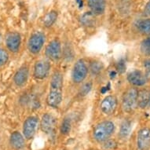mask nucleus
I'll list each match as a JSON object with an SVG mask.
<instances>
[{
    "label": "nucleus",
    "mask_w": 150,
    "mask_h": 150,
    "mask_svg": "<svg viewBox=\"0 0 150 150\" xmlns=\"http://www.w3.org/2000/svg\"><path fill=\"white\" fill-rule=\"evenodd\" d=\"M115 124L109 120L102 121L98 123L93 128L92 136L96 142L102 143L110 138L115 132Z\"/></svg>",
    "instance_id": "f03ea898"
},
{
    "label": "nucleus",
    "mask_w": 150,
    "mask_h": 150,
    "mask_svg": "<svg viewBox=\"0 0 150 150\" xmlns=\"http://www.w3.org/2000/svg\"><path fill=\"white\" fill-rule=\"evenodd\" d=\"M9 54L5 50L0 49V67L3 66L8 62Z\"/></svg>",
    "instance_id": "bb28decb"
},
{
    "label": "nucleus",
    "mask_w": 150,
    "mask_h": 150,
    "mask_svg": "<svg viewBox=\"0 0 150 150\" xmlns=\"http://www.w3.org/2000/svg\"><path fill=\"white\" fill-rule=\"evenodd\" d=\"M88 69L93 76H97L101 73V71H102L103 64L98 61H92L89 64Z\"/></svg>",
    "instance_id": "aec40b11"
},
{
    "label": "nucleus",
    "mask_w": 150,
    "mask_h": 150,
    "mask_svg": "<svg viewBox=\"0 0 150 150\" xmlns=\"http://www.w3.org/2000/svg\"><path fill=\"white\" fill-rule=\"evenodd\" d=\"M137 147L138 150H149L150 149V128L143 127L138 132Z\"/></svg>",
    "instance_id": "9d476101"
},
{
    "label": "nucleus",
    "mask_w": 150,
    "mask_h": 150,
    "mask_svg": "<svg viewBox=\"0 0 150 150\" xmlns=\"http://www.w3.org/2000/svg\"><path fill=\"white\" fill-rule=\"evenodd\" d=\"M143 66L145 68V75L147 79L150 78V58L145 60L143 62Z\"/></svg>",
    "instance_id": "cd10ccee"
},
{
    "label": "nucleus",
    "mask_w": 150,
    "mask_h": 150,
    "mask_svg": "<svg viewBox=\"0 0 150 150\" xmlns=\"http://www.w3.org/2000/svg\"><path fill=\"white\" fill-rule=\"evenodd\" d=\"M92 83L91 82H87V83H83V85L81 86V88L79 90V94L80 96L84 97L87 95L90 92H91V89H92Z\"/></svg>",
    "instance_id": "393cba45"
},
{
    "label": "nucleus",
    "mask_w": 150,
    "mask_h": 150,
    "mask_svg": "<svg viewBox=\"0 0 150 150\" xmlns=\"http://www.w3.org/2000/svg\"><path fill=\"white\" fill-rule=\"evenodd\" d=\"M138 91L130 87L124 92L122 98V108L125 112H132L138 107Z\"/></svg>",
    "instance_id": "7ed1b4c3"
},
{
    "label": "nucleus",
    "mask_w": 150,
    "mask_h": 150,
    "mask_svg": "<svg viewBox=\"0 0 150 150\" xmlns=\"http://www.w3.org/2000/svg\"><path fill=\"white\" fill-rule=\"evenodd\" d=\"M71 128V120L69 118H64L63 121L62 122L61 124V127H60V131L62 134L67 135L70 133Z\"/></svg>",
    "instance_id": "5701e85b"
},
{
    "label": "nucleus",
    "mask_w": 150,
    "mask_h": 150,
    "mask_svg": "<svg viewBox=\"0 0 150 150\" xmlns=\"http://www.w3.org/2000/svg\"><path fill=\"white\" fill-rule=\"evenodd\" d=\"M116 142L115 140L108 138V140L102 142V148L104 150H112L115 149L116 147Z\"/></svg>",
    "instance_id": "a878e982"
},
{
    "label": "nucleus",
    "mask_w": 150,
    "mask_h": 150,
    "mask_svg": "<svg viewBox=\"0 0 150 150\" xmlns=\"http://www.w3.org/2000/svg\"><path fill=\"white\" fill-rule=\"evenodd\" d=\"M28 76H29V69L27 66L24 65L21 67L15 73L13 76V82L16 84V86L21 87L25 86V83H27Z\"/></svg>",
    "instance_id": "4468645a"
},
{
    "label": "nucleus",
    "mask_w": 150,
    "mask_h": 150,
    "mask_svg": "<svg viewBox=\"0 0 150 150\" xmlns=\"http://www.w3.org/2000/svg\"><path fill=\"white\" fill-rule=\"evenodd\" d=\"M10 144L13 149L16 150H20L25 146V139L24 135L20 132L15 131L10 135Z\"/></svg>",
    "instance_id": "dca6fc26"
},
{
    "label": "nucleus",
    "mask_w": 150,
    "mask_h": 150,
    "mask_svg": "<svg viewBox=\"0 0 150 150\" xmlns=\"http://www.w3.org/2000/svg\"><path fill=\"white\" fill-rule=\"evenodd\" d=\"M132 124L131 122L128 120H125L123 121V123H121L120 128V132H119V137L121 139H126L127 138L131 131L132 128Z\"/></svg>",
    "instance_id": "a211bd4d"
},
{
    "label": "nucleus",
    "mask_w": 150,
    "mask_h": 150,
    "mask_svg": "<svg viewBox=\"0 0 150 150\" xmlns=\"http://www.w3.org/2000/svg\"><path fill=\"white\" fill-rule=\"evenodd\" d=\"M94 16L95 15L93 14L91 11L85 13L81 17L82 25H84V26H92V25H94V22H95Z\"/></svg>",
    "instance_id": "4be33fe9"
},
{
    "label": "nucleus",
    "mask_w": 150,
    "mask_h": 150,
    "mask_svg": "<svg viewBox=\"0 0 150 150\" xmlns=\"http://www.w3.org/2000/svg\"><path fill=\"white\" fill-rule=\"evenodd\" d=\"M63 75L61 71H55L52 74L50 91L47 97V105L54 108H57L62 102V90H63Z\"/></svg>",
    "instance_id": "f257e3e1"
},
{
    "label": "nucleus",
    "mask_w": 150,
    "mask_h": 150,
    "mask_svg": "<svg viewBox=\"0 0 150 150\" xmlns=\"http://www.w3.org/2000/svg\"><path fill=\"white\" fill-rule=\"evenodd\" d=\"M57 125V119L52 114L46 113L42 116L40 121V128L43 133L50 134L54 132Z\"/></svg>",
    "instance_id": "9b49d317"
},
{
    "label": "nucleus",
    "mask_w": 150,
    "mask_h": 150,
    "mask_svg": "<svg viewBox=\"0 0 150 150\" xmlns=\"http://www.w3.org/2000/svg\"><path fill=\"white\" fill-rule=\"evenodd\" d=\"M88 66L83 59L78 60L73 65L71 71V79L75 83H82L88 75Z\"/></svg>",
    "instance_id": "20e7f679"
},
{
    "label": "nucleus",
    "mask_w": 150,
    "mask_h": 150,
    "mask_svg": "<svg viewBox=\"0 0 150 150\" xmlns=\"http://www.w3.org/2000/svg\"><path fill=\"white\" fill-rule=\"evenodd\" d=\"M116 69H117V71L120 73H123L124 72L126 69V64L123 59L120 60V62L117 63V64H116Z\"/></svg>",
    "instance_id": "c85d7f7f"
},
{
    "label": "nucleus",
    "mask_w": 150,
    "mask_h": 150,
    "mask_svg": "<svg viewBox=\"0 0 150 150\" xmlns=\"http://www.w3.org/2000/svg\"><path fill=\"white\" fill-rule=\"evenodd\" d=\"M46 35L42 32H35L30 36L28 42V49L32 54H40L44 46Z\"/></svg>",
    "instance_id": "39448f33"
},
{
    "label": "nucleus",
    "mask_w": 150,
    "mask_h": 150,
    "mask_svg": "<svg viewBox=\"0 0 150 150\" xmlns=\"http://www.w3.org/2000/svg\"><path fill=\"white\" fill-rule=\"evenodd\" d=\"M118 105V101L116 96L108 95L102 100L100 105V108L102 113L109 116L115 112Z\"/></svg>",
    "instance_id": "1a4fd4ad"
},
{
    "label": "nucleus",
    "mask_w": 150,
    "mask_h": 150,
    "mask_svg": "<svg viewBox=\"0 0 150 150\" xmlns=\"http://www.w3.org/2000/svg\"><path fill=\"white\" fill-rule=\"evenodd\" d=\"M149 105H150V99H149Z\"/></svg>",
    "instance_id": "473e14b6"
},
{
    "label": "nucleus",
    "mask_w": 150,
    "mask_h": 150,
    "mask_svg": "<svg viewBox=\"0 0 150 150\" xmlns=\"http://www.w3.org/2000/svg\"><path fill=\"white\" fill-rule=\"evenodd\" d=\"M138 28L139 32L143 35H150V18L142 20L138 23Z\"/></svg>",
    "instance_id": "412c9836"
},
{
    "label": "nucleus",
    "mask_w": 150,
    "mask_h": 150,
    "mask_svg": "<svg viewBox=\"0 0 150 150\" xmlns=\"http://www.w3.org/2000/svg\"><path fill=\"white\" fill-rule=\"evenodd\" d=\"M0 42H1V35H0Z\"/></svg>",
    "instance_id": "2f4dec72"
},
{
    "label": "nucleus",
    "mask_w": 150,
    "mask_h": 150,
    "mask_svg": "<svg viewBox=\"0 0 150 150\" xmlns=\"http://www.w3.org/2000/svg\"><path fill=\"white\" fill-rule=\"evenodd\" d=\"M127 80L131 85L134 86H142L147 83V77L142 71L134 70L127 75Z\"/></svg>",
    "instance_id": "ddd939ff"
},
{
    "label": "nucleus",
    "mask_w": 150,
    "mask_h": 150,
    "mask_svg": "<svg viewBox=\"0 0 150 150\" xmlns=\"http://www.w3.org/2000/svg\"><path fill=\"white\" fill-rule=\"evenodd\" d=\"M62 44L59 40L55 39L47 45L45 50L46 57L52 62H57L62 57Z\"/></svg>",
    "instance_id": "423d86ee"
},
{
    "label": "nucleus",
    "mask_w": 150,
    "mask_h": 150,
    "mask_svg": "<svg viewBox=\"0 0 150 150\" xmlns=\"http://www.w3.org/2000/svg\"><path fill=\"white\" fill-rule=\"evenodd\" d=\"M150 92L147 90L138 91V106L141 108H146L149 104Z\"/></svg>",
    "instance_id": "f3484780"
},
{
    "label": "nucleus",
    "mask_w": 150,
    "mask_h": 150,
    "mask_svg": "<svg viewBox=\"0 0 150 150\" xmlns=\"http://www.w3.org/2000/svg\"><path fill=\"white\" fill-rule=\"evenodd\" d=\"M140 50L145 56H150V36L145 39L141 42Z\"/></svg>",
    "instance_id": "b1692460"
},
{
    "label": "nucleus",
    "mask_w": 150,
    "mask_h": 150,
    "mask_svg": "<svg viewBox=\"0 0 150 150\" xmlns=\"http://www.w3.org/2000/svg\"><path fill=\"white\" fill-rule=\"evenodd\" d=\"M21 43V35L18 32H12L8 33L6 36V45L8 50L13 53H17L20 49Z\"/></svg>",
    "instance_id": "f8f14e48"
},
{
    "label": "nucleus",
    "mask_w": 150,
    "mask_h": 150,
    "mask_svg": "<svg viewBox=\"0 0 150 150\" xmlns=\"http://www.w3.org/2000/svg\"><path fill=\"white\" fill-rule=\"evenodd\" d=\"M57 19V12L55 10H51L46 14L43 19V25L46 28H50Z\"/></svg>",
    "instance_id": "6ab92c4d"
},
{
    "label": "nucleus",
    "mask_w": 150,
    "mask_h": 150,
    "mask_svg": "<svg viewBox=\"0 0 150 150\" xmlns=\"http://www.w3.org/2000/svg\"><path fill=\"white\" fill-rule=\"evenodd\" d=\"M83 0H76V3L79 4V8L83 7Z\"/></svg>",
    "instance_id": "7c9ffc66"
},
{
    "label": "nucleus",
    "mask_w": 150,
    "mask_h": 150,
    "mask_svg": "<svg viewBox=\"0 0 150 150\" xmlns=\"http://www.w3.org/2000/svg\"><path fill=\"white\" fill-rule=\"evenodd\" d=\"M38 126L39 118L37 116H29L25 120L23 124V135L26 140H31L33 138L36 133Z\"/></svg>",
    "instance_id": "0eeeda50"
},
{
    "label": "nucleus",
    "mask_w": 150,
    "mask_h": 150,
    "mask_svg": "<svg viewBox=\"0 0 150 150\" xmlns=\"http://www.w3.org/2000/svg\"><path fill=\"white\" fill-rule=\"evenodd\" d=\"M51 64L47 60H40L35 62L33 69V76L38 80H42L48 77Z\"/></svg>",
    "instance_id": "6e6552de"
},
{
    "label": "nucleus",
    "mask_w": 150,
    "mask_h": 150,
    "mask_svg": "<svg viewBox=\"0 0 150 150\" xmlns=\"http://www.w3.org/2000/svg\"><path fill=\"white\" fill-rule=\"evenodd\" d=\"M87 5L93 14L95 16L101 15L105 11L106 1L105 0H87Z\"/></svg>",
    "instance_id": "2eb2a0df"
},
{
    "label": "nucleus",
    "mask_w": 150,
    "mask_h": 150,
    "mask_svg": "<svg viewBox=\"0 0 150 150\" xmlns=\"http://www.w3.org/2000/svg\"><path fill=\"white\" fill-rule=\"evenodd\" d=\"M144 13H145V14L146 15H150V0L148 2L146 6H145V10H144Z\"/></svg>",
    "instance_id": "c756f323"
}]
</instances>
